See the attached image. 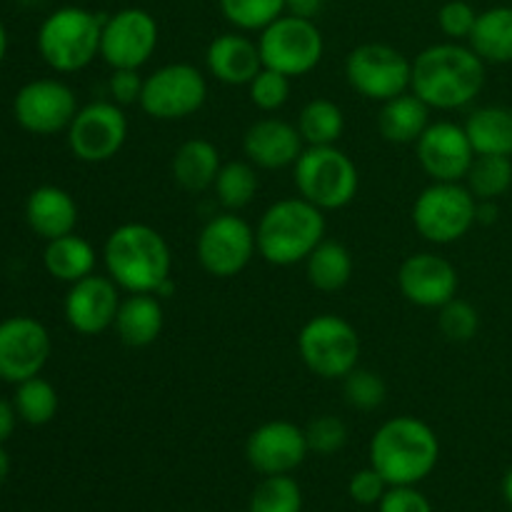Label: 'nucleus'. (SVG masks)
I'll return each instance as SVG.
<instances>
[{
	"mask_svg": "<svg viewBox=\"0 0 512 512\" xmlns=\"http://www.w3.org/2000/svg\"><path fill=\"white\" fill-rule=\"evenodd\" d=\"M485 85V60L470 45L438 43L413 60L410 93L438 110H458L473 103Z\"/></svg>",
	"mask_w": 512,
	"mask_h": 512,
	"instance_id": "1",
	"label": "nucleus"
},
{
	"mask_svg": "<svg viewBox=\"0 0 512 512\" xmlns=\"http://www.w3.org/2000/svg\"><path fill=\"white\" fill-rule=\"evenodd\" d=\"M103 263L108 278L125 293L158 295L173 280L168 240L145 223L118 225L105 240Z\"/></svg>",
	"mask_w": 512,
	"mask_h": 512,
	"instance_id": "2",
	"label": "nucleus"
},
{
	"mask_svg": "<svg viewBox=\"0 0 512 512\" xmlns=\"http://www.w3.org/2000/svg\"><path fill=\"white\" fill-rule=\"evenodd\" d=\"M438 458V435L413 415L388 420L370 440V468L378 470L388 485H418L433 473Z\"/></svg>",
	"mask_w": 512,
	"mask_h": 512,
	"instance_id": "3",
	"label": "nucleus"
},
{
	"mask_svg": "<svg viewBox=\"0 0 512 512\" xmlns=\"http://www.w3.org/2000/svg\"><path fill=\"white\" fill-rule=\"evenodd\" d=\"M255 240L265 263L278 268L305 263L325 240V215L305 198L278 200L260 218Z\"/></svg>",
	"mask_w": 512,
	"mask_h": 512,
	"instance_id": "4",
	"label": "nucleus"
},
{
	"mask_svg": "<svg viewBox=\"0 0 512 512\" xmlns=\"http://www.w3.org/2000/svg\"><path fill=\"white\" fill-rule=\"evenodd\" d=\"M293 180L300 198L323 213L353 203L360 188L358 165L338 145H308L295 160Z\"/></svg>",
	"mask_w": 512,
	"mask_h": 512,
	"instance_id": "5",
	"label": "nucleus"
},
{
	"mask_svg": "<svg viewBox=\"0 0 512 512\" xmlns=\"http://www.w3.org/2000/svg\"><path fill=\"white\" fill-rule=\"evenodd\" d=\"M103 23L85 8H58L38 30V53L55 73H78L100 55Z\"/></svg>",
	"mask_w": 512,
	"mask_h": 512,
	"instance_id": "6",
	"label": "nucleus"
},
{
	"mask_svg": "<svg viewBox=\"0 0 512 512\" xmlns=\"http://www.w3.org/2000/svg\"><path fill=\"white\" fill-rule=\"evenodd\" d=\"M298 353L313 375L323 380H343L360 363V335L340 315H315L300 328Z\"/></svg>",
	"mask_w": 512,
	"mask_h": 512,
	"instance_id": "7",
	"label": "nucleus"
},
{
	"mask_svg": "<svg viewBox=\"0 0 512 512\" xmlns=\"http://www.w3.org/2000/svg\"><path fill=\"white\" fill-rule=\"evenodd\" d=\"M478 223V198L463 183H433L413 205V225L428 243L450 245Z\"/></svg>",
	"mask_w": 512,
	"mask_h": 512,
	"instance_id": "8",
	"label": "nucleus"
},
{
	"mask_svg": "<svg viewBox=\"0 0 512 512\" xmlns=\"http://www.w3.org/2000/svg\"><path fill=\"white\" fill-rule=\"evenodd\" d=\"M258 50L263 68H273L288 78H300L318 68L325 43L313 20L288 13L260 30Z\"/></svg>",
	"mask_w": 512,
	"mask_h": 512,
	"instance_id": "9",
	"label": "nucleus"
},
{
	"mask_svg": "<svg viewBox=\"0 0 512 512\" xmlns=\"http://www.w3.org/2000/svg\"><path fill=\"white\" fill-rule=\"evenodd\" d=\"M208 100V80L195 65L170 63L143 80L140 108L153 120H183L198 113Z\"/></svg>",
	"mask_w": 512,
	"mask_h": 512,
	"instance_id": "10",
	"label": "nucleus"
},
{
	"mask_svg": "<svg viewBox=\"0 0 512 512\" xmlns=\"http://www.w3.org/2000/svg\"><path fill=\"white\" fill-rule=\"evenodd\" d=\"M410 75H413V60L385 43L358 45L345 60V78L350 88L375 103H385L408 93Z\"/></svg>",
	"mask_w": 512,
	"mask_h": 512,
	"instance_id": "11",
	"label": "nucleus"
},
{
	"mask_svg": "<svg viewBox=\"0 0 512 512\" xmlns=\"http://www.w3.org/2000/svg\"><path fill=\"white\" fill-rule=\"evenodd\" d=\"M198 263L213 278H235L258 253L255 230L238 213H220L203 225L198 235Z\"/></svg>",
	"mask_w": 512,
	"mask_h": 512,
	"instance_id": "12",
	"label": "nucleus"
},
{
	"mask_svg": "<svg viewBox=\"0 0 512 512\" xmlns=\"http://www.w3.org/2000/svg\"><path fill=\"white\" fill-rule=\"evenodd\" d=\"M68 148L83 163H108L128 140V118L113 100H98L75 113L65 130Z\"/></svg>",
	"mask_w": 512,
	"mask_h": 512,
	"instance_id": "13",
	"label": "nucleus"
},
{
	"mask_svg": "<svg viewBox=\"0 0 512 512\" xmlns=\"http://www.w3.org/2000/svg\"><path fill=\"white\" fill-rule=\"evenodd\" d=\"M160 30L153 15L143 8H123L103 20L100 58L110 70H140L158 48Z\"/></svg>",
	"mask_w": 512,
	"mask_h": 512,
	"instance_id": "14",
	"label": "nucleus"
},
{
	"mask_svg": "<svg viewBox=\"0 0 512 512\" xmlns=\"http://www.w3.org/2000/svg\"><path fill=\"white\" fill-rule=\"evenodd\" d=\"M73 88L58 78H38L15 93L13 115L23 130L33 135H55L70 128L78 113Z\"/></svg>",
	"mask_w": 512,
	"mask_h": 512,
	"instance_id": "15",
	"label": "nucleus"
},
{
	"mask_svg": "<svg viewBox=\"0 0 512 512\" xmlns=\"http://www.w3.org/2000/svg\"><path fill=\"white\" fill-rule=\"evenodd\" d=\"M50 333L30 315H13L0 323V380L23 383L43 373L50 360Z\"/></svg>",
	"mask_w": 512,
	"mask_h": 512,
	"instance_id": "16",
	"label": "nucleus"
},
{
	"mask_svg": "<svg viewBox=\"0 0 512 512\" xmlns=\"http://www.w3.org/2000/svg\"><path fill=\"white\" fill-rule=\"evenodd\" d=\"M415 153L420 168L433 178V183H460L475 160L465 125L450 120L430 123L415 143Z\"/></svg>",
	"mask_w": 512,
	"mask_h": 512,
	"instance_id": "17",
	"label": "nucleus"
},
{
	"mask_svg": "<svg viewBox=\"0 0 512 512\" xmlns=\"http://www.w3.org/2000/svg\"><path fill=\"white\" fill-rule=\"evenodd\" d=\"M305 430L290 420H270L255 428L245 443V458L260 475H290L308 458Z\"/></svg>",
	"mask_w": 512,
	"mask_h": 512,
	"instance_id": "18",
	"label": "nucleus"
},
{
	"mask_svg": "<svg viewBox=\"0 0 512 512\" xmlns=\"http://www.w3.org/2000/svg\"><path fill=\"white\" fill-rule=\"evenodd\" d=\"M398 288L418 308H443L458 295L460 278L455 265L438 253H415L400 263Z\"/></svg>",
	"mask_w": 512,
	"mask_h": 512,
	"instance_id": "19",
	"label": "nucleus"
},
{
	"mask_svg": "<svg viewBox=\"0 0 512 512\" xmlns=\"http://www.w3.org/2000/svg\"><path fill=\"white\" fill-rule=\"evenodd\" d=\"M118 285L108 275H88L70 285L65 295V320L78 335H100L113 328L120 308Z\"/></svg>",
	"mask_w": 512,
	"mask_h": 512,
	"instance_id": "20",
	"label": "nucleus"
},
{
	"mask_svg": "<svg viewBox=\"0 0 512 512\" xmlns=\"http://www.w3.org/2000/svg\"><path fill=\"white\" fill-rule=\"evenodd\" d=\"M243 150L255 168L283 170L295 165L305 143L298 125L280 118H260L245 130Z\"/></svg>",
	"mask_w": 512,
	"mask_h": 512,
	"instance_id": "21",
	"label": "nucleus"
},
{
	"mask_svg": "<svg viewBox=\"0 0 512 512\" xmlns=\"http://www.w3.org/2000/svg\"><path fill=\"white\" fill-rule=\"evenodd\" d=\"M210 75L225 85H248L263 68L258 43L240 33H223L213 38L205 53Z\"/></svg>",
	"mask_w": 512,
	"mask_h": 512,
	"instance_id": "22",
	"label": "nucleus"
},
{
	"mask_svg": "<svg viewBox=\"0 0 512 512\" xmlns=\"http://www.w3.org/2000/svg\"><path fill=\"white\" fill-rule=\"evenodd\" d=\"M25 220L30 230L48 243V240L75 233L78 203L68 190L58 185H40L25 200Z\"/></svg>",
	"mask_w": 512,
	"mask_h": 512,
	"instance_id": "23",
	"label": "nucleus"
},
{
	"mask_svg": "<svg viewBox=\"0 0 512 512\" xmlns=\"http://www.w3.org/2000/svg\"><path fill=\"white\" fill-rule=\"evenodd\" d=\"M165 325L163 305L153 293H128L120 300L113 330L128 348H148L160 338Z\"/></svg>",
	"mask_w": 512,
	"mask_h": 512,
	"instance_id": "24",
	"label": "nucleus"
},
{
	"mask_svg": "<svg viewBox=\"0 0 512 512\" xmlns=\"http://www.w3.org/2000/svg\"><path fill=\"white\" fill-rule=\"evenodd\" d=\"M220 168H223V160H220L218 148L205 138L185 140L175 150L173 163H170L175 183L188 193H203V190L213 188Z\"/></svg>",
	"mask_w": 512,
	"mask_h": 512,
	"instance_id": "25",
	"label": "nucleus"
},
{
	"mask_svg": "<svg viewBox=\"0 0 512 512\" xmlns=\"http://www.w3.org/2000/svg\"><path fill=\"white\" fill-rule=\"evenodd\" d=\"M430 125V105L415 93H403L385 100L378 115V130L388 143L408 145L418 143L420 135Z\"/></svg>",
	"mask_w": 512,
	"mask_h": 512,
	"instance_id": "26",
	"label": "nucleus"
},
{
	"mask_svg": "<svg viewBox=\"0 0 512 512\" xmlns=\"http://www.w3.org/2000/svg\"><path fill=\"white\" fill-rule=\"evenodd\" d=\"M465 133L475 155H505L512 158V110L505 105H485L465 120Z\"/></svg>",
	"mask_w": 512,
	"mask_h": 512,
	"instance_id": "27",
	"label": "nucleus"
},
{
	"mask_svg": "<svg viewBox=\"0 0 512 512\" xmlns=\"http://www.w3.org/2000/svg\"><path fill=\"white\" fill-rule=\"evenodd\" d=\"M43 263L45 270H48L55 280L73 285L95 273L98 255H95V248L88 240L70 233L63 235V238L48 240L43 253Z\"/></svg>",
	"mask_w": 512,
	"mask_h": 512,
	"instance_id": "28",
	"label": "nucleus"
},
{
	"mask_svg": "<svg viewBox=\"0 0 512 512\" xmlns=\"http://www.w3.org/2000/svg\"><path fill=\"white\" fill-rule=\"evenodd\" d=\"M468 45L485 63L505 65L512 63V8L498 5L485 13H478L475 28Z\"/></svg>",
	"mask_w": 512,
	"mask_h": 512,
	"instance_id": "29",
	"label": "nucleus"
},
{
	"mask_svg": "<svg viewBox=\"0 0 512 512\" xmlns=\"http://www.w3.org/2000/svg\"><path fill=\"white\" fill-rule=\"evenodd\" d=\"M353 255L338 240H323L305 260L310 285L320 293H338L353 278Z\"/></svg>",
	"mask_w": 512,
	"mask_h": 512,
	"instance_id": "30",
	"label": "nucleus"
},
{
	"mask_svg": "<svg viewBox=\"0 0 512 512\" xmlns=\"http://www.w3.org/2000/svg\"><path fill=\"white\" fill-rule=\"evenodd\" d=\"M298 130L305 145H335L345 130L343 108L328 98L308 100L298 115Z\"/></svg>",
	"mask_w": 512,
	"mask_h": 512,
	"instance_id": "31",
	"label": "nucleus"
},
{
	"mask_svg": "<svg viewBox=\"0 0 512 512\" xmlns=\"http://www.w3.org/2000/svg\"><path fill=\"white\" fill-rule=\"evenodd\" d=\"M258 188V168L250 160H230V163H223V168H220L218 178L213 183L215 198L230 213H238V210L248 208L253 203Z\"/></svg>",
	"mask_w": 512,
	"mask_h": 512,
	"instance_id": "32",
	"label": "nucleus"
},
{
	"mask_svg": "<svg viewBox=\"0 0 512 512\" xmlns=\"http://www.w3.org/2000/svg\"><path fill=\"white\" fill-rule=\"evenodd\" d=\"M465 185L478 200H498L512 188V158L505 155H475Z\"/></svg>",
	"mask_w": 512,
	"mask_h": 512,
	"instance_id": "33",
	"label": "nucleus"
},
{
	"mask_svg": "<svg viewBox=\"0 0 512 512\" xmlns=\"http://www.w3.org/2000/svg\"><path fill=\"white\" fill-rule=\"evenodd\" d=\"M13 405L23 423L40 428V425H48L58 413V390L45 378L35 375L18 383Z\"/></svg>",
	"mask_w": 512,
	"mask_h": 512,
	"instance_id": "34",
	"label": "nucleus"
},
{
	"mask_svg": "<svg viewBox=\"0 0 512 512\" xmlns=\"http://www.w3.org/2000/svg\"><path fill=\"white\" fill-rule=\"evenodd\" d=\"M303 493L290 475H265L263 483L253 490L248 512H300Z\"/></svg>",
	"mask_w": 512,
	"mask_h": 512,
	"instance_id": "35",
	"label": "nucleus"
},
{
	"mask_svg": "<svg viewBox=\"0 0 512 512\" xmlns=\"http://www.w3.org/2000/svg\"><path fill=\"white\" fill-rule=\"evenodd\" d=\"M220 10L238 30H265L285 13V0H220Z\"/></svg>",
	"mask_w": 512,
	"mask_h": 512,
	"instance_id": "36",
	"label": "nucleus"
},
{
	"mask_svg": "<svg viewBox=\"0 0 512 512\" xmlns=\"http://www.w3.org/2000/svg\"><path fill=\"white\" fill-rule=\"evenodd\" d=\"M438 328L450 343H470L480 330L478 308L455 295L443 308H438Z\"/></svg>",
	"mask_w": 512,
	"mask_h": 512,
	"instance_id": "37",
	"label": "nucleus"
},
{
	"mask_svg": "<svg viewBox=\"0 0 512 512\" xmlns=\"http://www.w3.org/2000/svg\"><path fill=\"white\" fill-rule=\"evenodd\" d=\"M343 395L345 403L355 410H368L380 408L385 403V395H388V388H385V380L380 378L378 373L365 368H355L353 373L343 378Z\"/></svg>",
	"mask_w": 512,
	"mask_h": 512,
	"instance_id": "38",
	"label": "nucleus"
},
{
	"mask_svg": "<svg viewBox=\"0 0 512 512\" xmlns=\"http://www.w3.org/2000/svg\"><path fill=\"white\" fill-rule=\"evenodd\" d=\"M290 80L293 78L278 70L260 68V73L248 83L250 103L263 113H275L290 100Z\"/></svg>",
	"mask_w": 512,
	"mask_h": 512,
	"instance_id": "39",
	"label": "nucleus"
},
{
	"mask_svg": "<svg viewBox=\"0 0 512 512\" xmlns=\"http://www.w3.org/2000/svg\"><path fill=\"white\" fill-rule=\"evenodd\" d=\"M305 438H308L310 453L335 455L348 443V428L338 415H320V418L310 420V425L305 428Z\"/></svg>",
	"mask_w": 512,
	"mask_h": 512,
	"instance_id": "40",
	"label": "nucleus"
},
{
	"mask_svg": "<svg viewBox=\"0 0 512 512\" xmlns=\"http://www.w3.org/2000/svg\"><path fill=\"white\" fill-rule=\"evenodd\" d=\"M475 20H478V13H475L473 5L465 3V0H450V3H445L438 13L440 30L445 33V38L455 40V43L470 38V33H473L475 28Z\"/></svg>",
	"mask_w": 512,
	"mask_h": 512,
	"instance_id": "41",
	"label": "nucleus"
},
{
	"mask_svg": "<svg viewBox=\"0 0 512 512\" xmlns=\"http://www.w3.org/2000/svg\"><path fill=\"white\" fill-rule=\"evenodd\" d=\"M380 512H433L430 500L415 485H390L378 503Z\"/></svg>",
	"mask_w": 512,
	"mask_h": 512,
	"instance_id": "42",
	"label": "nucleus"
},
{
	"mask_svg": "<svg viewBox=\"0 0 512 512\" xmlns=\"http://www.w3.org/2000/svg\"><path fill=\"white\" fill-rule=\"evenodd\" d=\"M388 488L390 485L385 483V478L378 470L365 468L358 470V473L350 478L348 493L358 505H378L380 500H383V495L388 493Z\"/></svg>",
	"mask_w": 512,
	"mask_h": 512,
	"instance_id": "43",
	"label": "nucleus"
},
{
	"mask_svg": "<svg viewBox=\"0 0 512 512\" xmlns=\"http://www.w3.org/2000/svg\"><path fill=\"white\" fill-rule=\"evenodd\" d=\"M143 80L138 70H113L108 78V93L113 103L123 105L140 103V93H143Z\"/></svg>",
	"mask_w": 512,
	"mask_h": 512,
	"instance_id": "44",
	"label": "nucleus"
},
{
	"mask_svg": "<svg viewBox=\"0 0 512 512\" xmlns=\"http://www.w3.org/2000/svg\"><path fill=\"white\" fill-rule=\"evenodd\" d=\"M15 423H18V410H15L13 403L0 398V445L13 435Z\"/></svg>",
	"mask_w": 512,
	"mask_h": 512,
	"instance_id": "45",
	"label": "nucleus"
},
{
	"mask_svg": "<svg viewBox=\"0 0 512 512\" xmlns=\"http://www.w3.org/2000/svg\"><path fill=\"white\" fill-rule=\"evenodd\" d=\"M325 0H285V10L290 15H298V18H310L313 20L315 15L320 13Z\"/></svg>",
	"mask_w": 512,
	"mask_h": 512,
	"instance_id": "46",
	"label": "nucleus"
},
{
	"mask_svg": "<svg viewBox=\"0 0 512 512\" xmlns=\"http://www.w3.org/2000/svg\"><path fill=\"white\" fill-rule=\"evenodd\" d=\"M8 473H10V458L8 453L0 448V488H3V483L8 480Z\"/></svg>",
	"mask_w": 512,
	"mask_h": 512,
	"instance_id": "47",
	"label": "nucleus"
},
{
	"mask_svg": "<svg viewBox=\"0 0 512 512\" xmlns=\"http://www.w3.org/2000/svg\"><path fill=\"white\" fill-rule=\"evenodd\" d=\"M503 495H505V500H508V505L512 508V468L508 470V473H505V478H503Z\"/></svg>",
	"mask_w": 512,
	"mask_h": 512,
	"instance_id": "48",
	"label": "nucleus"
},
{
	"mask_svg": "<svg viewBox=\"0 0 512 512\" xmlns=\"http://www.w3.org/2000/svg\"><path fill=\"white\" fill-rule=\"evenodd\" d=\"M5 53H8V33H5V25L0 20V63L5 60Z\"/></svg>",
	"mask_w": 512,
	"mask_h": 512,
	"instance_id": "49",
	"label": "nucleus"
}]
</instances>
